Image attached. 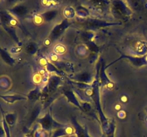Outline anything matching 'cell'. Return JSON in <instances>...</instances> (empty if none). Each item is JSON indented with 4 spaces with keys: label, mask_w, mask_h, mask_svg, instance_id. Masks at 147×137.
I'll return each instance as SVG.
<instances>
[{
    "label": "cell",
    "mask_w": 147,
    "mask_h": 137,
    "mask_svg": "<svg viewBox=\"0 0 147 137\" xmlns=\"http://www.w3.org/2000/svg\"><path fill=\"white\" fill-rule=\"evenodd\" d=\"M66 49L62 44H57L54 47V51L57 54H63L65 52Z\"/></svg>",
    "instance_id": "1"
},
{
    "label": "cell",
    "mask_w": 147,
    "mask_h": 137,
    "mask_svg": "<svg viewBox=\"0 0 147 137\" xmlns=\"http://www.w3.org/2000/svg\"><path fill=\"white\" fill-rule=\"evenodd\" d=\"M32 79L34 83H35V84H40L42 81V77L41 74L38 73V74H35L33 76Z\"/></svg>",
    "instance_id": "2"
},
{
    "label": "cell",
    "mask_w": 147,
    "mask_h": 137,
    "mask_svg": "<svg viewBox=\"0 0 147 137\" xmlns=\"http://www.w3.org/2000/svg\"><path fill=\"white\" fill-rule=\"evenodd\" d=\"M34 23H36L37 24H40L42 22V18L41 16L40 15H36L34 17Z\"/></svg>",
    "instance_id": "3"
},
{
    "label": "cell",
    "mask_w": 147,
    "mask_h": 137,
    "mask_svg": "<svg viewBox=\"0 0 147 137\" xmlns=\"http://www.w3.org/2000/svg\"><path fill=\"white\" fill-rule=\"evenodd\" d=\"M9 23H10V24H11V25L14 26V25H16V24H17V21H16L14 19H11V20H10Z\"/></svg>",
    "instance_id": "4"
},
{
    "label": "cell",
    "mask_w": 147,
    "mask_h": 137,
    "mask_svg": "<svg viewBox=\"0 0 147 137\" xmlns=\"http://www.w3.org/2000/svg\"><path fill=\"white\" fill-rule=\"evenodd\" d=\"M40 64H41L42 65H45V64H46V60L44 59H42L40 60Z\"/></svg>",
    "instance_id": "5"
},
{
    "label": "cell",
    "mask_w": 147,
    "mask_h": 137,
    "mask_svg": "<svg viewBox=\"0 0 147 137\" xmlns=\"http://www.w3.org/2000/svg\"><path fill=\"white\" fill-rule=\"evenodd\" d=\"M51 59H52V60H53V61H56V60L57 59V56L53 55V56H52Z\"/></svg>",
    "instance_id": "6"
},
{
    "label": "cell",
    "mask_w": 147,
    "mask_h": 137,
    "mask_svg": "<svg viewBox=\"0 0 147 137\" xmlns=\"http://www.w3.org/2000/svg\"><path fill=\"white\" fill-rule=\"evenodd\" d=\"M122 101H126V98H125V96H123V98H122Z\"/></svg>",
    "instance_id": "7"
},
{
    "label": "cell",
    "mask_w": 147,
    "mask_h": 137,
    "mask_svg": "<svg viewBox=\"0 0 147 137\" xmlns=\"http://www.w3.org/2000/svg\"><path fill=\"white\" fill-rule=\"evenodd\" d=\"M119 108H121V106H116V109H119Z\"/></svg>",
    "instance_id": "8"
}]
</instances>
